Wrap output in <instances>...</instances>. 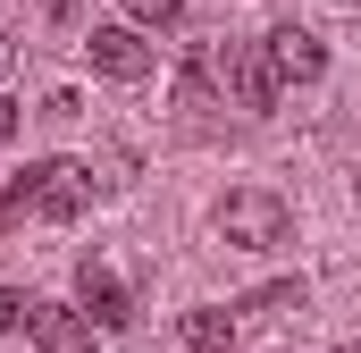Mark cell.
<instances>
[{
	"instance_id": "cell-5",
	"label": "cell",
	"mask_w": 361,
	"mask_h": 353,
	"mask_svg": "<svg viewBox=\"0 0 361 353\" xmlns=\"http://www.w3.org/2000/svg\"><path fill=\"white\" fill-rule=\"evenodd\" d=\"M76 303H85V320L101 328V337H118V328L135 320V303H126L118 269H101V261H85V269H76Z\"/></svg>"
},
{
	"instance_id": "cell-6",
	"label": "cell",
	"mask_w": 361,
	"mask_h": 353,
	"mask_svg": "<svg viewBox=\"0 0 361 353\" xmlns=\"http://www.w3.org/2000/svg\"><path fill=\"white\" fill-rule=\"evenodd\" d=\"M227 92H235V109H252V118H261V109H277V68H269V51H261V42H244V51H227Z\"/></svg>"
},
{
	"instance_id": "cell-1",
	"label": "cell",
	"mask_w": 361,
	"mask_h": 353,
	"mask_svg": "<svg viewBox=\"0 0 361 353\" xmlns=\"http://www.w3.org/2000/svg\"><path fill=\"white\" fill-rule=\"evenodd\" d=\"M0 210H34V219H85V210H92V169H85V160H34L17 185H0Z\"/></svg>"
},
{
	"instance_id": "cell-7",
	"label": "cell",
	"mask_w": 361,
	"mask_h": 353,
	"mask_svg": "<svg viewBox=\"0 0 361 353\" xmlns=\"http://www.w3.org/2000/svg\"><path fill=\"white\" fill-rule=\"evenodd\" d=\"M42 353H92V320L85 311H59V303H34V328H25Z\"/></svg>"
},
{
	"instance_id": "cell-11",
	"label": "cell",
	"mask_w": 361,
	"mask_h": 353,
	"mask_svg": "<svg viewBox=\"0 0 361 353\" xmlns=\"http://www.w3.org/2000/svg\"><path fill=\"white\" fill-rule=\"evenodd\" d=\"M17 328H34V294L0 286V337H17Z\"/></svg>"
},
{
	"instance_id": "cell-8",
	"label": "cell",
	"mask_w": 361,
	"mask_h": 353,
	"mask_svg": "<svg viewBox=\"0 0 361 353\" xmlns=\"http://www.w3.org/2000/svg\"><path fill=\"white\" fill-rule=\"evenodd\" d=\"M177 345L185 353H227V345H235V320H227V311H185V320H177Z\"/></svg>"
},
{
	"instance_id": "cell-9",
	"label": "cell",
	"mask_w": 361,
	"mask_h": 353,
	"mask_svg": "<svg viewBox=\"0 0 361 353\" xmlns=\"http://www.w3.org/2000/svg\"><path fill=\"white\" fill-rule=\"evenodd\" d=\"M302 303H311L302 277H277V286H261V294H244V311H302Z\"/></svg>"
},
{
	"instance_id": "cell-2",
	"label": "cell",
	"mask_w": 361,
	"mask_h": 353,
	"mask_svg": "<svg viewBox=\"0 0 361 353\" xmlns=\"http://www.w3.org/2000/svg\"><path fill=\"white\" fill-rule=\"evenodd\" d=\"M219 236H227L235 253H277V244L294 236V210H286L277 193H261V185H244V193L219 202Z\"/></svg>"
},
{
	"instance_id": "cell-10",
	"label": "cell",
	"mask_w": 361,
	"mask_h": 353,
	"mask_svg": "<svg viewBox=\"0 0 361 353\" xmlns=\"http://www.w3.org/2000/svg\"><path fill=\"white\" fill-rule=\"evenodd\" d=\"M126 17H135V25H160V34H169V25H185V0H126Z\"/></svg>"
},
{
	"instance_id": "cell-3",
	"label": "cell",
	"mask_w": 361,
	"mask_h": 353,
	"mask_svg": "<svg viewBox=\"0 0 361 353\" xmlns=\"http://www.w3.org/2000/svg\"><path fill=\"white\" fill-rule=\"evenodd\" d=\"M85 51H92V68H101L109 85H143V76H152V42H143L135 25H92Z\"/></svg>"
},
{
	"instance_id": "cell-4",
	"label": "cell",
	"mask_w": 361,
	"mask_h": 353,
	"mask_svg": "<svg viewBox=\"0 0 361 353\" xmlns=\"http://www.w3.org/2000/svg\"><path fill=\"white\" fill-rule=\"evenodd\" d=\"M261 51H269L277 85H319V76H328V51H319V34H311V25H269V34H261Z\"/></svg>"
},
{
	"instance_id": "cell-13",
	"label": "cell",
	"mask_w": 361,
	"mask_h": 353,
	"mask_svg": "<svg viewBox=\"0 0 361 353\" xmlns=\"http://www.w3.org/2000/svg\"><path fill=\"white\" fill-rule=\"evenodd\" d=\"M0 76H8V34H0Z\"/></svg>"
},
{
	"instance_id": "cell-12",
	"label": "cell",
	"mask_w": 361,
	"mask_h": 353,
	"mask_svg": "<svg viewBox=\"0 0 361 353\" xmlns=\"http://www.w3.org/2000/svg\"><path fill=\"white\" fill-rule=\"evenodd\" d=\"M8 135H17V109H0V143H8Z\"/></svg>"
}]
</instances>
